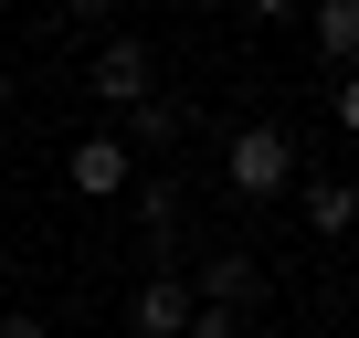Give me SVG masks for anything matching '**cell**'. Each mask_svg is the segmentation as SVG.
I'll use <instances>...</instances> for the list:
<instances>
[{
    "label": "cell",
    "instance_id": "1",
    "mask_svg": "<svg viewBox=\"0 0 359 338\" xmlns=\"http://www.w3.org/2000/svg\"><path fill=\"white\" fill-rule=\"evenodd\" d=\"M222 180H233V201H275V191H296V180H306V148H296V127H285V116L233 127V137H222Z\"/></svg>",
    "mask_w": 359,
    "mask_h": 338
},
{
    "label": "cell",
    "instance_id": "2",
    "mask_svg": "<svg viewBox=\"0 0 359 338\" xmlns=\"http://www.w3.org/2000/svg\"><path fill=\"white\" fill-rule=\"evenodd\" d=\"M85 95H95V106H116V116H127V106H148V95H158L148 43H137V32H106V43H95V64H85Z\"/></svg>",
    "mask_w": 359,
    "mask_h": 338
},
{
    "label": "cell",
    "instance_id": "3",
    "mask_svg": "<svg viewBox=\"0 0 359 338\" xmlns=\"http://www.w3.org/2000/svg\"><path fill=\"white\" fill-rule=\"evenodd\" d=\"M64 180H74V201H116V191L137 180V158H127V137H116V127H95V137H74V148H64Z\"/></svg>",
    "mask_w": 359,
    "mask_h": 338
},
{
    "label": "cell",
    "instance_id": "4",
    "mask_svg": "<svg viewBox=\"0 0 359 338\" xmlns=\"http://www.w3.org/2000/svg\"><path fill=\"white\" fill-rule=\"evenodd\" d=\"M254 296H264V264H254L243 243H222V254H201V264H191V306H222V317H243Z\"/></svg>",
    "mask_w": 359,
    "mask_h": 338
},
{
    "label": "cell",
    "instance_id": "5",
    "mask_svg": "<svg viewBox=\"0 0 359 338\" xmlns=\"http://www.w3.org/2000/svg\"><path fill=\"white\" fill-rule=\"evenodd\" d=\"M127 191H137V243H148L158 275H169V264H180V222H191V201H180V180H158V169H137Z\"/></svg>",
    "mask_w": 359,
    "mask_h": 338
},
{
    "label": "cell",
    "instance_id": "6",
    "mask_svg": "<svg viewBox=\"0 0 359 338\" xmlns=\"http://www.w3.org/2000/svg\"><path fill=\"white\" fill-rule=\"evenodd\" d=\"M191 327V285L180 275H137V296H127V338H180Z\"/></svg>",
    "mask_w": 359,
    "mask_h": 338
},
{
    "label": "cell",
    "instance_id": "7",
    "mask_svg": "<svg viewBox=\"0 0 359 338\" xmlns=\"http://www.w3.org/2000/svg\"><path fill=\"white\" fill-rule=\"evenodd\" d=\"M306 233L317 243H348L359 233V180H338V169H317V158H306Z\"/></svg>",
    "mask_w": 359,
    "mask_h": 338
},
{
    "label": "cell",
    "instance_id": "8",
    "mask_svg": "<svg viewBox=\"0 0 359 338\" xmlns=\"http://www.w3.org/2000/svg\"><path fill=\"white\" fill-rule=\"evenodd\" d=\"M137 127H127V158H158V148H180V137H191V106H180L169 85L148 95V106H127Z\"/></svg>",
    "mask_w": 359,
    "mask_h": 338
},
{
    "label": "cell",
    "instance_id": "9",
    "mask_svg": "<svg viewBox=\"0 0 359 338\" xmlns=\"http://www.w3.org/2000/svg\"><path fill=\"white\" fill-rule=\"evenodd\" d=\"M306 43H317L338 74H359V0H317V11H306Z\"/></svg>",
    "mask_w": 359,
    "mask_h": 338
},
{
    "label": "cell",
    "instance_id": "10",
    "mask_svg": "<svg viewBox=\"0 0 359 338\" xmlns=\"http://www.w3.org/2000/svg\"><path fill=\"white\" fill-rule=\"evenodd\" d=\"M180 338H243V317H222V306H191V327Z\"/></svg>",
    "mask_w": 359,
    "mask_h": 338
},
{
    "label": "cell",
    "instance_id": "11",
    "mask_svg": "<svg viewBox=\"0 0 359 338\" xmlns=\"http://www.w3.org/2000/svg\"><path fill=\"white\" fill-rule=\"evenodd\" d=\"M0 338H53V327H43L32 306H11V317H0Z\"/></svg>",
    "mask_w": 359,
    "mask_h": 338
},
{
    "label": "cell",
    "instance_id": "12",
    "mask_svg": "<svg viewBox=\"0 0 359 338\" xmlns=\"http://www.w3.org/2000/svg\"><path fill=\"white\" fill-rule=\"evenodd\" d=\"M338 127L359 137V74H338Z\"/></svg>",
    "mask_w": 359,
    "mask_h": 338
},
{
    "label": "cell",
    "instance_id": "13",
    "mask_svg": "<svg viewBox=\"0 0 359 338\" xmlns=\"http://www.w3.org/2000/svg\"><path fill=\"white\" fill-rule=\"evenodd\" d=\"M11 95H22V74H11V64H0V116H11Z\"/></svg>",
    "mask_w": 359,
    "mask_h": 338
}]
</instances>
